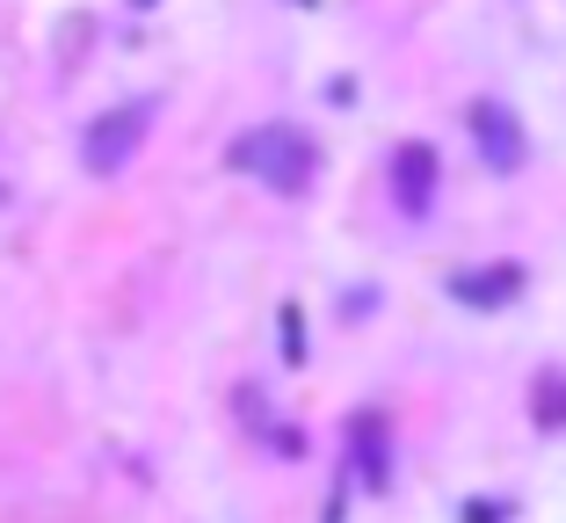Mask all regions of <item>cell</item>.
I'll list each match as a JSON object with an SVG mask.
<instances>
[{"instance_id": "1", "label": "cell", "mask_w": 566, "mask_h": 523, "mask_svg": "<svg viewBox=\"0 0 566 523\" xmlns=\"http://www.w3.org/2000/svg\"><path fill=\"white\" fill-rule=\"evenodd\" d=\"M233 168L254 175V182H269V189H305V175H313V146H305L298 132L269 124V132H248L233 146Z\"/></svg>"}, {"instance_id": "2", "label": "cell", "mask_w": 566, "mask_h": 523, "mask_svg": "<svg viewBox=\"0 0 566 523\" xmlns=\"http://www.w3.org/2000/svg\"><path fill=\"white\" fill-rule=\"evenodd\" d=\"M138 138H146V109H117V117H102L95 132H87V168H95V175H117L124 160H132Z\"/></svg>"}, {"instance_id": "3", "label": "cell", "mask_w": 566, "mask_h": 523, "mask_svg": "<svg viewBox=\"0 0 566 523\" xmlns=\"http://www.w3.org/2000/svg\"><path fill=\"white\" fill-rule=\"evenodd\" d=\"M472 138H480V153H486V168L494 175H516V160H523V124L501 109V102H480L472 109Z\"/></svg>"}, {"instance_id": "4", "label": "cell", "mask_w": 566, "mask_h": 523, "mask_svg": "<svg viewBox=\"0 0 566 523\" xmlns=\"http://www.w3.org/2000/svg\"><path fill=\"white\" fill-rule=\"evenodd\" d=\"M392 182H400V203H407V211H421V203H429V189H436V153L429 146H407L400 160H392Z\"/></svg>"}, {"instance_id": "5", "label": "cell", "mask_w": 566, "mask_h": 523, "mask_svg": "<svg viewBox=\"0 0 566 523\" xmlns=\"http://www.w3.org/2000/svg\"><path fill=\"white\" fill-rule=\"evenodd\" d=\"M465 299H480V305H494V299H509V291H523V276L516 270H494V276H480V284H458Z\"/></svg>"}, {"instance_id": "6", "label": "cell", "mask_w": 566, "mask_h": 523, "mask_svg": "<svg viewBox=\"0 0 566 523\" xmlns=\"http://www.w3.org/2000/svg\"><path fill=\"white\" fill-rule=\"evenodd\" d=\"M537 400H545V407H537V422L559 429L566 422V386H559V378H545V386H537Z\"/></svg>"}]
</instances>
